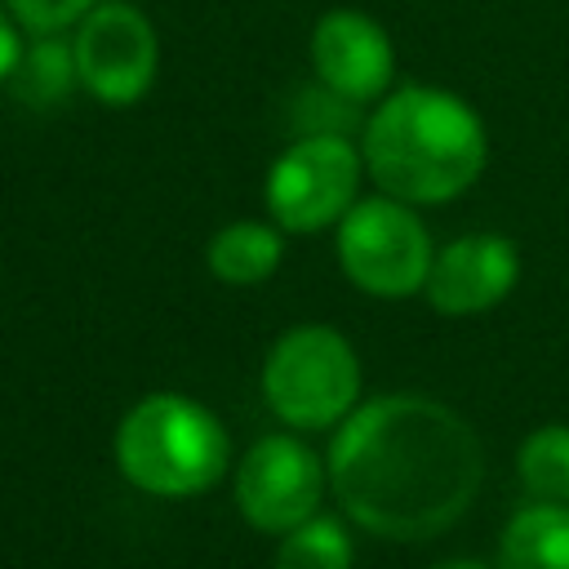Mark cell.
<instances>
[{
  "mask_svg": "<svg viewBox=\"0 0 569 569\" xmlns=\"http://www.w3.org/2000/svg\"><path fill=\"white\" fill-rule=\"evenodd\" d=\"M338 507L369 533L422 542L467 516L485 453L462 413L431 396H378L338 422L329 445Z\"/></svg>",
  "mask_w": 569,
  "mask_h": 569,
  "instance_id": "obj_1",
  "label": "cell"
},
{
  "mask_svg": "<svg viewBox=\"0 0 569 569\" xmlns=\"http://www.w3.org/2000/svg\"><path fill=\"white\" fill-rule=\"evenodd\" d=\"M360 160L382 196L405 204H440L462 196L489 160L480 116L449 89L409 84L373 107Z\"/></svg>",
  "mask_w": 569,
  "mask_h": 569,
  "instance_id": "obj_2",
  "label": "cell"
},
{
  "mask_svg": "<svg viewBox=\"0 0 569 569\" xmlns=\"http://www.w3.org/2000/svg\"><path fill=\"white\" fill-rule=\"evenodd\" d=\"M231 440L222 422L191 396L156 391L116 427L120 476L156 498H191L227 476Z\"/></svg>",
  "mask_w": 569,
  "mask_h": 569,
  "instance_id": "obj_3",
  "label": "cell"
},
{
  "mask_svg": "<svg viewBox=\"0 0 569 569\" xmlns=\"http://www.w3.org/2000/svg\"><path fill=\"white\" fill-rule=\"evenodd\" d=\"M262 400L284 427H338L360 400L356 347L329 325H298L280 333L262 360Z\"/></svg>",
  "mask_w": 569,
  "mask_h": 569,
  "instance_id": "obj_4",
  "label": "cell"
},
{
  "mask_svg": "<svg viewBox=\"0 0 569 569\" xmlns=\"http://www.w3.org/2000/svg\"><path fill=\"white\" fill-rule=\"evenodd\" d=\"M431 258V236L405 200H356L338 222V262L360 293L409 298L427 284Z\"/></svg>",
  "mask_w": 569,
  "mask_h": 569,
  "instance_id": "obj_5",
  "label": "cell"
},
{
  "mask_svg": "<svg viewBox=\"0 0 569 569\" xmlns=\"http://www.w3.org/2000/svg\"><path fill=\"white\" fill-rule=\"evenodd\" d=\"M360 169L365 160L351 147V138H325V133L293 138L276 156L267 187H262L276 227L320 231V227L342 222V213L356 204Z\"/></svg>",
  "mask_w": 569,
  "mask_h": 569,
  "instance_id": "obj_6",
  "label": "cell"
},
{
  "mask_svg": "<svg viewBox=\"0 0 569 569\" xmlns=\"http://www.w3.org/2000/svg\"><path fill=\"white\" fill-rule=\"evenodd\" d=\"M71 49H76L80 84L107 107H129L147 98V89L156 84V71H160L156 27L147 22L142 9L124 0L93 4L76 27Z\"/></svg>",
  "mask_w": 569,
  "mask_h": 569,
  "instance_id": "obj_7",
  "label": "cell"
},
{
  "mask_svg": "<svg viewBox=\"0 0 569 569\" xmlns=\"http://www.w3.org/2000/svg\"><path fill=\"white\" fill-rule=\"evenodd\" d=\"M329 467L298 436H262L236 467V507L258 533H289L320 511Z\"/></svg>",
  "mask_w": 569,
  "mask_h": 569,
  "instance_id": "obj_8",
  "label": "cell"
},
{
  "mask_svg": "<svg viewBox=\"0 0 569 569\" xmlns=\"http://www.w3.org/2000/svg\"><path fill=\"white\" fill-rule=\"evenodd\" d=\"M520 280V253L498 231H471L436 249L422 293L445 316H480L498 307Z\"/></svg>",
  "mask_w": 569,
  "mask_h": 569,
  "instance_id": "obj_9",
  "label": "cell"
},
{
  "mask_svg": "<svg viewBox=\"0 0 569 569\" xmlns=\"http://www.w3.org/2000/svg\"><path fill=\"white\" fill-rule=\"evenodd\" d=\"M311 67L316 80L347 102H373L396 71V49L387 31L360 9H329L311 31Z\"/></svg>",
  "mask_w": 569,
  "mask_h": 569,
  "instance_id": "obj_10",
  "label": "cell"
},
{
  "mask_svg": "<svg viewBox=\"0 0 569 569\" xmlns=\"http://www.w3.org/2000/svg\"><path fill=\"white\" fill-rule=\"evenodd\" d=\"M498 569H569V507L529 502L498 538Z\"/></svg>",
  "mask_w": 569,
  "mask_h": 569,
  "instance_id": "obj_11",
  "label": "cell"
},
{
  "mask_svg": "<svg viewBox=\"0 0 569 569\" xmlns=\"http://www.w3.org/2000/svg\"><path fill=\"white\" fill-rule=\"evenodd\" d=\"M280 253H284L280 231L267 227V222H227L209 240V249H204L209 271L222 284H236V289H249V284L271 280L276 267H280Z\"/></svg>",
  "mask_w": 569,
  "mask_h": 569,
  "instance_id": "obj_12",
  "label": "cell"
},
{
  "mask_svg": "<svg viewBox=\"0 0 569 569\" xmlns=\"http://www.w3.org/2000/svg\"><path fill=\"white\" fill-rule=\"evenodd\" d=\"M80 84V71H76V49L71 40L62 36H36L31 44H22L18 53V67L9 76V89L18 102L44 111L53 102H67V93Z\"/></svg>",
  "mask_w": 569,
  "mask_h": 569,
  "instance_id": "obj_13",
  "label": "cell"
},
{
  "mask_svg": "<svg viewBox=\"0 0 569 569\" xmlns=\"http://www.w3.org/2000/svg\"><path fill=\"white\" fill-rule=\"evenodd\" d=\"M520 480L529 489V498L538 502H565L569 507V427L551 422L538 427L525 445H520Z\"/></svg>",
  "mask_w": 569,
  "mask_h": 569,
  "instance_id": "obj_14",
  "label": "cell"
},
{
  "mask_svg": "<svg viewBox=\"0 0 569 569\" xmlns=\"http://www.w3.org/2000/svg\"><path fill=\"white\" fill-rule=\"evenodd\" d=\"M351 560H356L351 533L320 511L298 529H289L276 551V569H351Z\"/></svg>",
  "mask_w": 569,
  "mask_h": 569,
  "instance_id": "obj_15",
  "label": "cell"
},
{
  "mask_svg": "<svg viewBox=\"0 0 569 569\" xmlns=\"http://www.w3.org/2000/svg\"><path fill=\"white\" fill-rule=\"evenodd\" d=\"M298 124H302V138H307V133L347 138V133L360 124V107L316 80V89H307V93L298 98Z\"/></svg>",
  "mask_w": 569,
  "mask_h": 569,
  "instance_id": "obj_16",
  "label": "cell"
},
{
  "mask_svg": "<svg viewBox=\"0 0 569 569\" xmlns=\"http://www.w3.org/2000/svg\"><path fill=\"white\" fill-rule=\"evenodd\" d=\"M93 4L102 0H4L13 22L27 27L31 36H62L67 27H80Z\"/></svg>",
  "mask_w": 569,
  "mask_h": 569,
  "instance_id": "obj_17",
  "label": "cell"
},
{
  "mask_svg": "<svg viewBox=\"0 0 569 569\" xmlns=\"http://www.w3.org/2000/svg\"><path fill=\"white\" fill-rule=\"evenodd\" d=\"M18 53H22V40H18L13 13H9V9H0V84H9L13 67H18Z\"/></svg>",
  "mask_w": 569,
  "mask_h": 569,
  "instance_id": "obj_18",
  "label": "cell"
},
{
  "mask_svg": "<svg viewBox=\"0 0 569 569\" xmlns=\"http://www.w3.org/2000/svg\"><path fill=\"white\" fill-rule=\"evenodd\" d=\"M436 569H485V565H476V560H445V565H436Z\"/></svg>",
  "mask_w": 569,
  "mask_h": 569,
  "instance_id": "obj_19",
  "label": "cell"
}]
</instances>
